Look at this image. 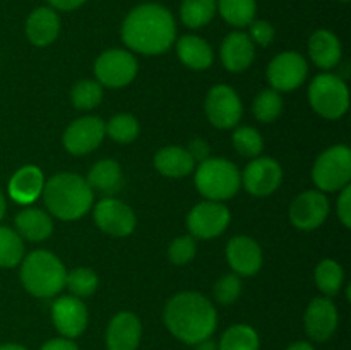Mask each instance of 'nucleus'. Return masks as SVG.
Instances as JSON below:
<instances>
[{
	"label": "nucleus",
	"mask_w": 351,
	"mask_h": 350,
	"mask_svg": "<svg viewBox=\"0 0 351 350\" xmlns=\"http://www.w3.org/2000/svg\"><path fill=\"white\" fill-rule=\"evenodd\" d=\"M0 350H27L26 347L19 345V343H3L0 345Z\"/></svg>",
	"instance_id": "de8ad7c7"
},
{
	"label": "nucleus",
	"mask_w": 351,
	"mask_h": 350,
	"mask_svg": "<svg viewBox=\"0 0 351 350\" xmlns=\"http://www.w3.org/2000/svg\"><path fill=\"white\" fill-rule=\"evenodd\" d=\"M141 338H143V325L134 312H119L108 323L105 335L108 350H137Z\"/></svg>",
	"instance_id": "a211bd4d"
},
{
	"label": "nucleus",
	"mask_w": 351,
	"mask_h": 350,
	"mask_svg": "<svg viewBox=\"0 0 351 350\" xmlns=\"http://www.w3.org/2000/svg\"><path fill=\"white\" fill-rule=\"evenodd\" d=\"M308 54L317 67L332 69L341 62V41L331 31L319 30L308 38Z\"/></svg>",
	"instance_id": "b1692460"
},
{
	"label": "nucleus",
	"mask_w": 351,
	"mask_h": 350,
	"mask_svg": "<svg viewBox=\"0 0 351 350\" xmlns=\"http://www.w3.org/2000/svg\"><path fill=\"white\" fill-rule=\"evenodd\" d=\"M314 184L322 192H336L350 185L351 150L346 144H336L319 154L312 168Z\"/></svg>",
	"instance_id": "0eeeda50"
},
{
	"label": "nucleus",
	"mask_w": 351,
	"mask_h": 350,
	"mask_svg": "<svg viewBox=\"0 0 351 350\" xmlns=\"http://www.w3.org/2000/svg\"><path fill=\"white\" fill-rule=\"evenodd\" d=\"M308 102L321 117L336 120L346 113L350 106V91L339 75L319 74L308 86Z\"/></svg>",
	"instance_id": "423d86ee"
},
{
	"label": "nucleus",
	"mask_w": 351,
	"mask_h": 350,
	"mask_svg": "<svg viewBox=\"0 0 351 350\" xmlns=\"http://www.w3.org/2000/svg\"><path fill=\"white\" fill-rule=\"evenodd\" d=\"M283 182V168L274 158H254L242 174V184L249 194L264 198L278 191Z\"/></svg>",
	"instance_id": "ddd939ff"
},
{
	"label": "nucleus",
	"mask_w": 351,
	"mask_h": 350,
	"mask_svg": "<svg viewBox=\"0 0 351 350\" xmlns=\"http://www.w3.org/2000/svg\"><path fill=\"white\" fill-rule=\"evenodd\" d=\"M187 151H189V154L192 156V160L199 161V163H201V161H204V160H208V158H209V146H208V143H206L204 139H194V141H192V143L189 144Z\"/></svg>",
	"instance_id": "79ce46f5"
},
{
	"label": "nucleus",
	"mask_w": 351,
	"mask_h": 350,
	"mask_svg": "<svg viewBox=\"0 0 351 350\" xmlns=\"http://www.w3.org/2000/svg\"><path fill=\"white\" fill-rule=\"evenodd\" d=\"M88 307L74 295H62L51 304V321L65 338H77L88 326Z\"/></svg>",
	"instance_id": "2eb2a0df"
},
{
	"label": "nucleus",
	"mask_w": 351,
	"mask_h": 350,
	"mask_svg": "<svg viewBox=\"0 0 351 350\" xmlns=\"http://www.w3.org/2000/svg\"><path fill=\"white\" fill-rule=\"evenodd\" d=\"M261 340L249 325H233L221 335L218 350H259Z\"/></svg>",
	"instance_id": "cd10ccee"
},
{
	"label": "nucleus",
	"mask_w": 351,
	"mask_h": 350,
	"mask_svg": "<svg viewBox=\"0 0 351 350\" xmlns=\"http://www.w3.org/2000/svg\"><path fill=\"white\" fill-rule=\"evenodd\" d=\"M103 139H105V122L95 115L74 120L65 129L64 137H62L65 150L75 156L95 151Z\"/></svg>",
	"instance_id": "4468645a"
},
{
	"label": "nucleus",
	"mask_w": 351,
	"mask_h": 350,
	"mask_svg": "<svg viewBox=\"0 0 351 350\" xmlns=\"http://www.w3.org/2000/svg\"><path fill=\"white\" fill-rule=\"evenodd\" d=\"M86 182H88L93 192L96 191L105 196V198H112L123 185L122 167L115 160H110V158L96 161L91 170H89Z\"/></svg>",
	"instance_id": "5701e85b"
},
{
	"label": "nucleus",
	"mask_w": 351,
	"mask_h": 350,
	"mask_svg": "<svg viewBox=\"0 0 351 350\" xmlns=\"http://www.w3.org/2000/svg\"><path fill=\"white\" fill-rule=\"evenodd\" d=\"M40 350H79V347L75 345L74 340L60 336V338H51L45 342Z\"/></svg>",
	"instance_id": "37998d69"
},
{
	"label": "nucleus",
	"mask_w": 351,
	"mask_h": 350,
	"mask_svg": "<svg viewBox=\"0 0 351 350\" xmlns=\"http://www.w3.org/2000/svg\"><path fill=\"white\" fill-rule=\"evenodd\" d=\"M338 323V307H336L331 299L315 297L307 305V311H305L304 316L305 333L314 342H328L335 335Z\"/></svg>",
	"instance_id": "f3484780"
},
{
	"label": "nucleus",
	"mask_w": 351,
	"mask_h": 350,
	"mask_svg": "<svg viewBox=\"0 0 351 350\" xmlns=\"http://www.w3.org/2000/svg\"><path fill=\"white\" fill-rule=\"evenodd\" d=\"M315 285L319 290L328 297H332L341 288L343 280H345V271L341 264L336 263L335 259H322L315 268Z\"/></svg>",
	"instance_id": "7c9ffc66"
},
{
	"label": "nucleus",
	"mask_w": 351,
	"mask_h": 350,
	"mask_svg": "<svg viewBox=\"0 0 351 350\" xmlns=\"http://www.w3.org/2000/svg\"><path fill=\"white\" fill-rule=\"evenodd\" d=\"M243 113L242 100L232 86L216 84L206 96V115L218 129H232L240 122Z\"/></svg>",
	"instance_id": "9d476101"
},
{
	"label": "nucleus",
	"mask_w": 351,
	"mask_h": 350,
	"mask_svg": "<svg viewBox=\"0 0 351 350\" xmlns=\"http://www.w3.org/2000/svg\"><path fill=\"white\" fill-rule=\"evenodd\" d=\"M93 216L98 229L113 237L130 235L137 223L132 208L115 198H103L96 202Z\"/></svg>",
	"instance_id": "f8f14e48"
},
{
	"label": "nucleus",
	"mask_w": 351,
	"mask_h": 350,
	"mask_svg": "<svg viewBox=\"0 0 351 350\" xmlns=\"http://www.w3.org/2000/svg\"><path fill=\"white\" fill-rule=\"evenodd\" d=\"M329 215V201L321 191H305L290 206V222L298 230H315Z\"/></svg>",
	"instance_id": "dca6fc26"
},
{
	"label": "nucleus",
	"mask_w": 351,
	"mask_h": 350,
	"mask_svg": "<svg viewBox=\"0 0 351 350\" xmlns=\"http://www.w3.org/2000/svg\"><path fill=\"white\" fill-rule=\"evenodd\" d=\"M307 60L297 51H283L267 65V81L276 91H293L304 84L307 78Z\"/></svg>",
	"instance_id": "9b49d317"
},
{
	"label": "nucleus",
	"mask_w": 351,
	"mask_h": 350,
	"mask_svg": "<svg viewBox=\"0 0 351 350\" xmlns=\"http://www.w3.org/2000/svg\"><path fill=\"white\" fill-rule=\"evenodd\" d=\"M195 350H218V343L213 342L211 338L202 340V342H199L197 345H195Z\"/></svg>",
	"instance_id": "a18cd8bd"
},
{
	"label": "nucleus",
	"mask_w": 351,
	"mask_h": 350,
	"mask_svg": "<svg viewBox=\"0 0 351 350\" xmlns=\"http://www.w3.org/2000/svg\"><path fill=\"white\" fill-rule=\"evenodd\" d=\"M163 321L168 331L187 345H197L211 338L218 326V312L204 295L197 292H180L167 302Z\"/></svg>",
	"instance_id": "f03ea898"
},
{
	"label": "nucleus",
	"mask_w": 351,
	"mask_h": 350,
	"mask_svg": "<svg viewBox=\"0 0 351 350\" xmlns=\"http://www.w3.org/2000/svg\"><path fill=\"white\" fill-rule=\"evenodd\" d=\"M226 259L235 275L252 277L263 266V250L254 239L247 235H237L230 239L226 246Z\"/></svg>",
	"instance_id": "6ab92c4d"
},
{
	"label": "nucleus",
	"mask_w": 351,
	"mask_h": 350,
	"mask_svg": "<svg viewBox=\"0 0 351 350\" xmlns=\"http://www.w3.org/2000/svg\"><path fill=\"white\" fill-rule=\"evenodd\" d=\"M105 134L117 143L129 144L139 136V122L130 113H119L108 120L105 126Z\"/></svg>",
	"instance_id": "72a5a7b5"
},
{
	"label": "nucleus",
	"mask_w": 351,
	"mask_h": 350,
	"mask_svg": "<svg viewBox=\"0 0 351 350\" xmlns=\"http://www.w3.org/2000/svg\"><path fill=\"white\" fill-rule=\"evenodd\" d=\"M84 2L86 0H48V3L58 10H74L81 7Z\"/></svg>",
	"instance_id": "c03bdc74"
},
{
	"label": "nucleus",
	"mask_w": 351,
	"mask_h": 350,
	"mask_svg": "<svg viewBox=\"0 0 351 350\" xmlns=\"http://www.w3.org/2000/svg\"><path fill=\"white\" fill-rule=\"evenodd\" d=\"M285 350H315V349L308 342H295L291 343L290 347H287Z\"/></svg>",
	"instance_id": "49530a36"
},
{
	"label": "nucleus",
	"mask_w": 351,
	"mask_h": 350,
	"mask_svg": "<svg viewBox=\"0 0 351 350\" xmlns=\"http://www.w3.org/2000/svg\"><path fill=\"white\" fill-rule=\"evenodd\" d=\"M338 216L346 229L351 226V185L341 189V194L338 199Z\"/></svg>",
	"instance_id": "a19ab883"
},
{
	"label": "nucleus",
	"mask_w": 351,
	"mask_h": 350,
	"mask_svg": "<svg viewBox=\"0 0 351 350\" xmlns=\"http://www.w3.org/2000/svg\"><path fill=\"white\" fill-rule=\"evenodd\" d=\"M213 292H215V297L219 304L230 305L240 297V294H242V281H240L239 275H225V277H221L216 281Z\"/></svg>",
	"instance_id": "58836bf2"
},
{
	"label": "nucleus",
	"mask_w": 351,
	"mask_h": 350,
	"mask_svg": "<svg viewBox=\"0 0 351 350\" xmlns=\"http://www.w3.org/2000/svg\"><path fill=\"white\" fill-rule=\"evenodd\" d=\"M339 2H350V0H339Z\"/></svg>",
	"instance_id": "8fccbe9b"
},
{
	"label": "nucleus",
	"mask_w": 351,
	"mask_h": 350,
	"mask_svg": "<svg viewBox=\"0 0 351 350\" xmlns=\"http://www.w3.org/2000/svg\"><path fill=\"white\" fill-rule=\"evenodd\" d=\"M24 244L16 230L0 226V266L14 268L23 261Z\"/></svg>",
	"instance_id": "2f4dec72"
},
{
	"label": "nucleus",
	"mask_w": 351,
	"mask_h": 350,
	"mask_svg": "<svg viewBox=\"0 0 351 350\" xmlns=\"http://www.w3.org/2000/svg\"><path fill=\"white\" fill-rule=\"evenodd\" d=\"M232 213L223 202L204 201L195 205L187 216V229L194 239H215L230 225Z\"/></svg>",
	"instance_id": "1a4fd4ad"
},
{
	"label": "nucleus",
	"mask_w": 351,
	"mask_h": 350,
	"mask_svg": "<svg viewBox=\"0 0 351 350\" xmlns=\"http://www.w3.org/2000/svg\"><path fill=\"white\" fill-rule=\"evenodd\" d=\"M60 33V17L51 7H38L26 21V36L36 47H48Z\"/></svg>",
	"instance_id": "4be33fe9"
},
{
	"label": "nucleus",
	"mask_w": 351,
	"mask_h": 350,
	"mask_svg": "<svg viewBox=\"0 0 351 350\" xmlns=\"http://www.w3.org/2000/svg\"><path fill=\"white\" fill-rule=\"evenodd\" d=\"M219 55H221V62L226 71L243 72L252 65L256 58V48L249 34L235 31L223 40Z\"/></svg>",
	"instance_id": "aec40b11"
},
{
	"label": "nucleus",
	"mask_w": 351,
	"mask_h": 350,
	"mask_svg": "<svg viewBox=\"0 0 351 350\" xmlns=\"http://www.w3.org/2000/svg\"><path fill=\"white\" fill-rule=\"evenodd\" d=\"M65 287L74 297H89L98 288V277L91 268H75L65 277Z\"/></svg>",
	"instance_id": "c9c22d12"
},
{
	"label": "nucleus",
	"mask_w": 351,
	"mask_h": 350,
	"mask_svg": "<svg viewBox=\"0 0 351 350\" xmlns=\"http://www.w3.org/2000/svg\"><path fill=\"white\" fill-rule=\"evenodd\" d=\"M252 112L259 122L271 124L283 112V98L276 89H264L256 96Z\"/></svg>",
	"instance_id": "473e14b6"
},
{
	"label": "nucleus",
	"mask_w": 351,
	"mask_h": 350,
	"mask_svg": "<svg viewBox=\"0 0 351 350\" xmlns=\"http://www.w3.org/2000/svg\"><path fill=\"white\" fill-rule=\"evenodd\" d=\"M250 26V40L261 47H269L274 40V27L267 21H252Z\"/></svg>",
	"instance_id": "ea45409f"
},
{
	"label": "nucleus",
	"mask_w": 351,
	"mask_h": 350,
	"mask_svg": "<svg viewBox=\"0 0 351 350\" xmlns=\"http://www.w3.org/2000/svg\"><path fill=\"white\" fill-rule=\"evenodd\" d=\"M177 26L170 10L160 3H143L127 14L122 40L130 50L143 55H160L170 50Z\"/></svg>",
	"instance_id": "f257e3e1"
},
{
	"label": "nucleus",
	"mask_w": 351,
	"mask_h": 350,
	"mask_svg": "<svg viewBox=\"0 0 351 350\" xmlns=\"http://www.w3.org/2000/svg\"><path fill=\"white\" fill-rule=\"evenodd\" d=\"M16 229L21 239L41 242L53 232V222L47 211L40 208H26L16 216Z\"/></svg>",
	"instance_id": "a878e982"
},
{
	"label": "nucleus",
	"mask_w": 351,
	"mask_h": 350,
	"mask_svg": "<svg viewBox=\"0 0 351 350\" xmlns=\"http://www.w3.org/2000/svg\"><path fill=\"white\" fill-rule=\"evenodd\" d=\"M45 177L36 165H24L9 180V196L17 205H31L41 196Z\"/></svg>",
	"instance_id": "412c9836"
},
{
	"label": "nucleus",
	"mask_w": 351,
	"mask_h": 350,
	"mask_svg": "<svg viewBox=\"0 0 351 350\" xmlns=\"http://www.w3.org/2000/svg\"><path fill=\"white\" fill-rule=\"evenodd\" d=\"M72 105L79 110H93L101 103L103 100V86L98 81L91 79H82L75 82L71 91Z\"/></svg>",
	"instance_id": "f704fd0d"
},
{
	"label": "nucleus",
	"mask_w": 351,
	"mask_h": 350,
	"mask_svg": "<svg viewBox=\"0 0 351 350\" xmlns=\"http://www.w3.org/2000/svg\"><path fill=\"white\" fill-rule=\"evenodd\" d=\"M21 263V281L31 295L50 299L64 290L67 270L53 253L33 250Z\"/></svg>",
	"instance_id": "20e7f679"
},
{
	"label": "nucleus",
	"mask_w": 351,
	"mask_h": 350,
	"mask_svg": "<svg viewBox=\"0 0 351 350\" xmlns=\"http://www.w3.org/2000/svg\"><path fill=\"white\" fill-rule=\"evenodd\" d=\"M195 187L209 201H226L239 192L242 175L235 163L225 158H208L195 170Z\"/></svg>",
	"instance_id": "39448f33"
},
{
	"label": "nucleus",
	"mask_w": 351,
	"mask_h": 350,
	"mask_svg": "<svg viewBox=\"0 0 351 350\" xmlns=\"http://www.w3.org/2000/svg\"><path fill=\"white\" fill-rule=\"evenodd\" d=\"M197 254V242L192 235H182L171 240L170 247H168V257L173 264L184 266V264L191 263Z\"/></svg>",
	"instance_id": "4c0bfd02"
},
{
	"label": "nucleus",
	"mask_w": 351,
	"mask_h": 350,
	"mask_svg": "<svg viewBox=\"0 0 351 350\" xmlns=\"http://www.w3.org/2000/svg\"><path fill=\"white\" fill-rule=\"evenodd\" d=\"M233 146H235L237 153L247 158H257L264 148L263 136L259 130L254 129L250 126H242L233 132Z\"/></svg>",
	"instance_id": "e433bc0d"
},
{
	"label": "nucleus",
	"mask_w": 351,
	"mask_h": 350,
	"mask_svg": "<svg viewBox=\"0 0 351 350\" xmlns=\"http://www.w3.org/2000/svg\"><path fill=\"white\" fill-rule=\"evenodd\" d=\"M216 9L223 19L235 27L249 26L256 17V0H216Z\"/></svg>",
	"instance_id": "c85d7f7f"
},
{
	"label": "nucleus",
	"mask_w": 351,
	"mask_h": 350,
	"mask_svg": "<svg viewBox=\"0 0 351 350\" xmlns=\"http://www.w3.org/2000/svg\"><path fill=\"white\" fill-rule=\"evenodd\" d=\"M41 194L50 215L64 222L82 218L91 209L95 198L86 178L72 172H60L50 177Z\"/></svg>",
	"instance_id": "7ed1b4c3"
},
{
	"label": "nucleus",
	"mask_w": 351,
	"mask_h": 350,
	"mask_svg": "<svg viewBox=\"0 0 351 350\" xmlns=\"http://www.w3.org/2000/svg\"><path fill=\"white\" fill-rule=\"evenodd\" d=\"M177 55L182 64L194 71H206L213 64V48L195 34H185L177 41Z\"/></svg>",
	"instance_id": "bb28decb"
},
{
	"label": "nucleus",
	"mask_w": 351,
	"mask_h": 350,
	"mask_svg": "<svg viewBox=\"0 0 351 350\" xmlns=\"http://www.w3.org/2000/svg\"><path fill=\"white\" fill-rule=\"evenodd\" d=\"M154 167L165 177L182 178L194 170L195 161L185 148L165 146L154 154Z\"/></svg>",
	"instance_id": "393cba45"
},
{
	"label": "nucleus",
	"mask_w": 351,
	"mask_h": 350,
	"mask_svg": "<svg viewBox=\"0 0 351 350\" xmlns=\"http://www.w3.org/2000/svg\"><path fill=\"white\" fill-rule=\"evenodd\" d=\"M3 215H5V198H3L2 191H0V220L3 218Z\"/></svg>",
	"instance_id": "09e8293b"
},
{
	"label": "nucleus",
	"mask_w": 351,
	"mask_h": 350,
	"mask_svg": "<svg viewBox=\"0 0 351 350\" xmlns=\"http://www.w3.org/2000/svg\"><path fill=\"white\" fill-rule=\"evenodd\" d=\"M216 10V0H184L180 7L182 23L187 27L197 30L211 23Z\"/></svg>",
	"instance_id": "c756f323"
},
{
	"label": "nucleus",
	"mask_w": 351,
	"mask_h": 350,
	"mask_svg": "<svg viewBox=\"0 0 351 350\" xmlns=\"http://www.w3.org/2000/svg\"><path fill=\"white\" fill-rule=\"evenodd\" d=\"M137 69V58L122 48L103 51L95 62L96 79L106 88H123L130 84L136 79Z\"/></svg>",
	"instance_id": "6e6552de"
}]
</instances>
